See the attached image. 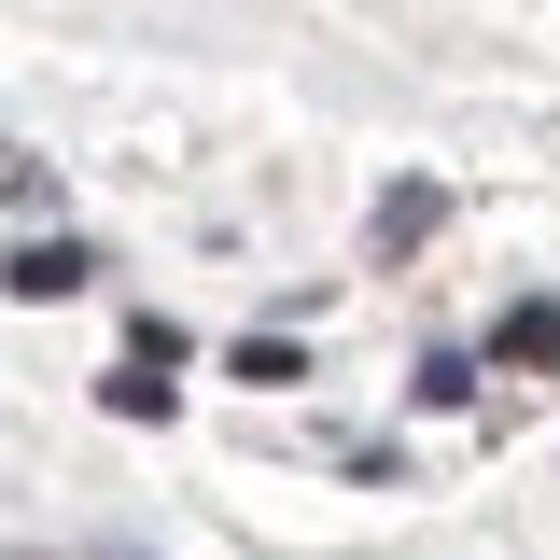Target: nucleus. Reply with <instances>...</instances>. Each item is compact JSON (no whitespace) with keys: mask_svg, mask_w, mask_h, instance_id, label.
I'll use <instances>...</instances> for the list:
<instances>
[{"mask_svg":"<svg viewBox=\"0 0 560 560\" xmlns=\"http://www.w3.org/2000/svg\"><path fill=\"white\" fill-rule=\"evenodd\" d=\"M434 224H448V197H434V183H393V197H378V224H364V253H378V267H407Z\"/></svg>","mask_w":560,"mask_h":560,"instance_id":"2","label":"nucleus"},{"mask_svg":"<svg viewBox=\"0 0 560 560\" xmlns=\"http://www.w3.org/2000/svg\"><path fill=\"white\" fill-rule=\"evenodd\" d=\"M98 407H113V420H168V364H113Z\"/></svg>","mask_w":560,"mask_h":560,"instance_id":"3","label":"nucleus"},{"mask_svg":"<svg viewBox=\"0 0 560 560\" xmlns=\"http://www.w3.org/2000/svg\"><path fill=\"white\" fill-rule=\"evenodd\" d=\"M84 267H98L84 238H14V253H0V294H28V308H43V294H84Z\"/></svg>","mask_w":560,"mask_h":560,"instance_id":"1","label":"nucleus"},{"mask_svg":"<svg viewBox=\"0 0 560 560\" xmlns=\"http://www.w3.org/2000/svg\"><path fill=\"white\" fill-rule=\"evenodd\" d=\"M504 350H518V364H547V350H560V294H533V308H504Z\"/></svg>","mask_w":560,"mask_h":560,"instance_id":"4","label":"nucleus"}]
</instances>
